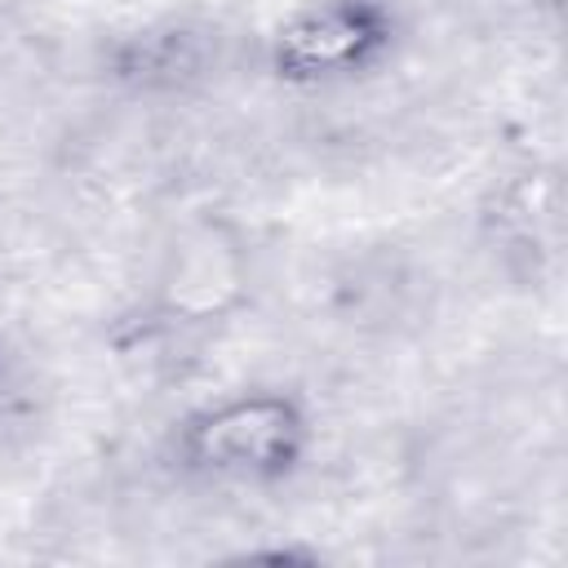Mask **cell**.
<instances>
[{
	"label": "cell",
	"mask_w": 568,
	"mask_h": 568,
	"mask_svg": "<svg viewBox=\"0 0 568 568\" xmlns=\"http://www.w3.org/2000/svg\"><path fill=\"white\" fill-rule=\"evenodd\" d=\"M315 444L311 408L293 390L253 386L186 413L173 430V462L209 484H284Z\"/></svg>",
	"instance_id": "6da1fadb"
},
{
	"label": "cell",
	"mask_w": 568,
	"mask_h": 568,
	"mask_svg": "<svg viewBox=\"0 0 568 568\" xmlns=\"http://www.w3.org/2000/svg\"><path fill=\"white\" fill-rule=\"evenodd\" d=\"M253 297V248L222 213L186 217L151 275L146 315L160 328H213L240 315Z\"/></svg>",
	"instance_id": "7a4b0ae2"
},
{
	"label": "cell",
	"mask_w": 568,
	"mask_h": 568,
	"mask_svg": "<svg viewBox=\"0 0 568 568\" xmlns=\"http://www.w3.org/2000/svg\"><path fill=\"white\" fill-rule=\"evenodd\" d=\"M399 9L390 0H302L280 18L266 62L280 84L324 89L382 67L399 44Z\"/></svg>",
	"instance_id": "3957f363"
}]
</instances>
